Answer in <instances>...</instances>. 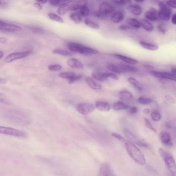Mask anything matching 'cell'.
Instances as JSON below:
<instances>
[{"label": "cell", "instance_id": "obj_4", "mask_svg": "<svg viewBox=\"0 0 176 176\" xmlns=\"http://www.w3.org/2000/svg\"><path fill=\"white\" fill-rule=\"evenodd\" d=\"M0 134L11 135L21 138H25L27 137L25 132L8 127L0 126Z\"/></svg>", "mask_w": 176, "mask_h": 176}, {"label": "cell", "instance_id": "obj_42", "mask_svg": "<svg viewBox=\"0 0 176 176\" xmlns=\"http://www.w3.org/2000/svg\"><path fill=\"white\" fill-rule=\"evenodd\" d=\"M145 121V125L147 127L151 130L156 133L157 132V131L156 129L154 127L152 126L151 123L150 122L149 120L147 118H145L144 119Z\"/></svg>", "mask_w": 176, "mask_h": 176}, {"label": "cell", "instance_id": "obj_15", "mask_svg": "<svg viewBox=\"0 0 176 176\" xmlns=\"http://www.w3.org/2000/svg\"><path fill=\"white\" fill-rule=\"evenodd\" d=\"M120 100L127 102L131 101L134 99V96L131 92L128 91H121L118 94Z\"/></svg>", "mask_w": 176, "mask_h": 176}, {"label": "cell", "instance_id": "obj_58", "mask_svg": "<svg viewBox=\"0 0 176 176\" xmlns=\"http://www.w3.org/2000/svg\"><path fill=\"white\" fill-rule=\"evenodd\" d=\"M150 112V109L149 108H146L144 109L143 111V112L144 114H148Z\"/></svg>", "mask_w": 176, "mask_h": 176}, {"label": "cell", "instance_id": "obj_54", "mask_svg": "<svg viewBox=\"0 0 176 176\" xmlns=\"http://www.w3.org/2000/svg\"><path fill=\"white\" fill-rule=\"evenodd\" d=\"M30 29L35 33H41L42 30H40L39 28L35 27H30Z\"/></svg>", "mask_w": 176, "mask_h": 176}, {"label": "cell", "instance_id": "obj_30", "mask_svg": "<svg viewBox=\"0 0 176 176\" xmlns=\"http://www.w3.org/2000/svg\"><path fill=\"white\" fill-rule=\"evenodd\" d=\"M127 23L131 27L135 28H140L141 25L140 22L135 18H130L127 20Z\"/></svg>", "mask_w": 176, "mask_h": 176}, {"label": "cell", "instance_id": "obj_6", "mask_svg": "<svg viewBox=\"0 0 176 176\" xmlns=\"http://www.w3.org/2000/svg\"><path fill=\"white\" fill-rule=\"evenodd\" d=\"M123 133L127 138L132 143L136 144L140 147H144V148H147L149 147L148 144L140 139L136 135L128 130H124L123 131Z\"/></svg>", "mask_w": 176, "mask_h": 176}, {"label": "cell", "instance_id": "obj_17", "mask_svg": "<svg viewBox=\"0 0 176 176\" xmlns=\"http://www.w3.org/2000/svg\"><path fill=\"white\" fill-rule=\"evenodd\" d=\"M125 13L123 10H120L115 13L111 17V21L114 23H118L122 22L124 19Z\"/></svg>", "mask_w": 176, "mask_h": 176}, {"label": "cell", "instance_id": "obj_49", "mask_svg": "<svg viewBox=\"0 0 176 176\" xmlns=\"http://www.w3.org/2000/svg\"><path fill=\"white\" fill-rule=\"evenodd\" d=\"M130 2V1H123V0H120V1H114L115 4L121 5H126Z\"/></svg>", "mask_w": 176, "mask_h": 176}, {"label": "cell", "instance_id": "obj_53", "mask_svg": "<svg viewBox=\"0 0 176 176\" xmlns=\"http://www.w3.org/2000/svg\"><path fill=\"white\" fill-rule=\"evenodd\" d=\"M130 29V27L128 25H121L119 27V29L121 30L126 31L129 30Z\"/></svg>", "mask_w": 176, "mask_h": 176}, {"label": "cell", "instance_id": "obj_60", "mask_svg": "<svg viewBox=\"0 0 176 176\" xmlns=\"http://www.w3.org/2000/svg\"><path fill=\"white\" fill-rule=\"evenodd\" d=\"M171 73L174 75V76H176V68H172L171 70Z\"/></svg>", "mask_w": 176, "mask_h": 176}, {"label": "cell", "instance_id": "obj_27", "mask_svg": "<svg viewBox=\"0 0 176 176\" xmlns=\"http://www.w3.org/2000/svg\"><path fill=\"white\" fill-rule=\"evenodd\" d=\"M106 68L108 70L118 74H122L125 73L119 66L115 65L112 63H110L106 66Z\"/></svg>", "mask_w": 176, "mask_h": 176}, {"label": "cell", "instance_id": "obj_44", "mask_svg": "<svg viewBox=\"0 0 176 176\" xmlns=\"http://www.w3.org/2000/svg\"><path fill=\"white\" fill-rule=\"evenodd\" d=\"M112 136L115 138H116L118 140H119L120 142L123 143L126 140L123 137H122L119 134L117 133L113 132L111 134Z\"/></svg>", "mask_w": 176, "mask_h": 176}, {"label": "cell", "instance_id": "obj_47", "mask_svg": "<svg viewBox=\"0 0 176 176\" xmlns=\"http://www.w3.org/2000/svg\"><path fill=\"white\" fill-rule=\"evenodd\" d=\"M166 5L169 7L176 8V2L175 1H168L166 2Z\"/></svg>", "mask_w": 176, "mask_h": 176}, {"label": "cell", "instance_id": "obj_56", "mask_svg": "<svg viewBox=\"0 0 176 176\" xmlns=\"http://www.w3.org/2000/svg\"><path fill=\"white\" fill-rule=\"evenodd\" d=\"M172 22V24L174 25H176V14H174V15L172 17L171 19Z\"/></svg>", "mask_w": 176, "mask_h": 176}, {"label": "cell", "instance_id": "obj_11", "mask_svg": "<svg viewBox=\"0 0 176 176\" xmlns=\"http://www.w3.org/2000/svg\"><path fill=\"white\" fill-rule=\"evenodd\" d=\"M100 176H116L109 164L107 163H103L100 170Z\"/></svg>", "mask_w": 176, "mask_h": 176}, {"label": "cell", "instance_id": "obj_20", "mask_svg": "<svg viewBox=\"0 0 176 176\" xmlns=\"http://www.w3.org/2000/svg\"><path fill=\"white\" fill-rule=\"evenodd\" d=\"M88 1H79L75 2L70 5V10L72 11L80 10L84 6L87 5Z\"/></svg>", "mask_w": 176, "mask_h": 176}, {"label": "cell", "instance_id": "obj_41", "mask_svg": "<svg viewBox=\"0 0 176 176\" xmlns=\"http://www.w3.org/2000/svg\"><path fill=\"white\" fill-rule=\"evenodd\" d=\"M151 117L153 120L155 122H158L161 119V115L157 111L152 112L151 114Z\"/></svg>", "mask_w": 176, "mask_h": 176}, {"label": "cell", "instance_id": "obj_5", "mask_svg": "<svg viewBox=\"0 0 176 176\" xmlns=\"http://www.w3.org/2000/svg\"><path fill=\"white\" fill-rule=\"evenodd\" d=\"M159 10L158 13V17L162 21H169L171 16L172 10L169 6L163 2L158 3Z\"/></svg>", "mask_w": 176, "mask_h": 176}, {"label": "cell", "instance_id": "obj_45", "mask_svg": "<svg viewBox=\"0 0 176 176\" xmlns=\"http://www.w3.org/2000/svg\"><path fill=\"white\" fill-rule=\"evenodd\" d=\"M157 29L158 31L161 34H164L166 33V29L162 24L158 25L157 26Z\"/></svg>", "mask_w": 176, "mask_h": 176}, {"label": "cell", "instance_id": "obj_39", "mask_svg": "<svg viewBox=\"0 0 176 176\" xmlns=\"http://www.w3.org/2000/svg\"><path fill=\"white\" fill-rule=\"evenodd\" d=\"M89 14V10L87 6H84L79 10V14L81 16L87 17Z\"/></svg>", "mask_w": 176, "mask_h": 176}, {"label": "cell", "instance_id": "obj_34", "mask_svg": "<svg viewBox=\"0 0 176 176\" xmlns=\"http://www.w3.org/2000/svg\"><path fill=\"white\" fill-rule=\"evenodd\" d=\"M0 103L8 105H11L12 104L8 98L5 95L1 92H0Z\"/></svg>", "mask_w": 176, "mask_h": 176}, {"label": "cell", "instance_id": "obj_19", "mask_svg": "<svg viewBox=\"0 0 176 176\" xmlns=\"http://www.w3.org/2000/svg\"><path fill=\"white\" fill-rule=\"evenodd\" d=\"M68 65L72 68L80 69L83 68V65L81 62L75 59H69L67 61Z\"/></svg>", "mask_w": 176, "mask_h": 176}, {"label": "cell", "instance_id": "obj_31", "mask_svg": "<svg viewBox=\"0 0 176 176\" xmlns=\"http://www.w3.org/2000/svg\"><path fill=\"white\" fill-rule=\"evenodd\" d=\"M128 82L131 84L134 87L136 88L137 90L140 91H142L143 89L141 87L138 81L134 78L129 77L128 79Z\"/></svg>", "mask_w": 176, "mask_h": 176}, {"label": "cell", "instance_id": "obj_64", "mask_svg": "<svg viewBox=\"0 0 176 176\" xmlns=\"http://www.w3.org/2000/svg\"><path fill=\"white\" fill-rule=\"evenodd\" d=\"M1 79H0V81H1Z\"/></svg>", "mask_w": 176, "mask_h": 176}, {"label": "cell", "instance_id": "obj_14", "mask_svg": "<svg viewBox=\"0 0 176 176\" xmlns=\"http://www.w3.org/2000/svg\"><path fill=\"white\" fill-rule=\"evenodd\" d=\"M145 18L151 21H156L158 18V13L154 8H151L145 13Z\"/></svg>", "mask_w": 176, "mask_h": 176}, {"label": "cell", "instance_id": "obj_7", "mask_svg": "<svg viewBox=\"0 0 176 176\" xmlns=\"http://www.w3.org/2000/svg\"><path fill=\"white\" fill-rule=\"evenodd\" d=\"M77 110L80 114L87 115L90 114L95 109L94 106L90 103H82L78 105L76 107Z\"/></svg>", "mask_w": 176, "mask_h": 176}, {"label": "cell", "instance_id": "obj_52", "mask_svg": "<svg viewBox=\"0 0 176 176\" xmlns=\"http://www.w3.org/2000/svg\"><path fill=\"white\" fill-rule=\"evenodd\" d=\"M34 6L39 11H41L43 10V7L41 4L39 3L36 2L34 4Z\"/></svg>", "mask_w": 176, "mask_h": 176}, {"label": "cell", "instance_id": "obj_9", "mask_svg": "<svg viewBox=\"0 0 176 176\" xmlns=\"http://www.w3.org/2000/svg\"><path fill=\"white\" fill-rule=\"evenodd\" d=\"M31 53V51H28L22 53L21 52L11 53L6 57L5 61L7 63H10L16 60L24 58L29 56Z\"/></svg>", "mask_w": 176, "mask_h": 176}, {"label": "cell", "instance_id": "obj_10", "mask_svg": "<svg viewBox=\"0 0 176 176\" xmlns=\"http://www.w3.org/2000/svg\"><path fill=\"white\" fill-rule=\"evenodd\" d=\"M151 73L153 76L158 78L168 79L176 81V76H174L171 73L154 70L151 71Z\"/></svg>", "mask_w": 176, "mask_h": 176}, {"label": "cell", "instance_id": "obj_46", "mask_svg": "<svg viewBox=\"0 0 176 176\" xmlns=\"http://www.w3.org/2000/svg\"><path fill=\"white\" fill-rule=\"evenodd\" d=\"M82 76L81 75H78V76H75L71 78L68 80V82L70 84H72L74 83L76 81L79 80L81 78Z\"/></svg>", "mask_w": 176, "mask_h": 176}, {"label": "cell", "instance_id": "obj_43", "mask_svg": "<svg viewBox=\"0 0 176 176\" xmlns=\"http://www.w3.org/2000/svg\"><path fill=\"white\" fill-rule=\"evenodd\" d=\"M62 68V66L59 65H56L49 66L48 69L51 71H58Z\"/></svg>", "mask_w": 176, "mask_h": 176}, {"label": "cell", "instance_id": "obj_13", "mask_svg": "<svg viewBox=\"0 0 176 176\" xmlns=\"http://www.w3.org/2000/svg\"><path fill=\"white\" fill-rule=\"evenodd\" d=\"M159 138L161 142L164 145L168 147L173 146V143L171 135L169 133L165 131L160 133L159 134Z\"/></svg>", "mask_w": 176, "mask_h": 176}, {"label": "cell", "instance_id": "obj_63", "mask_svg": "<svg viewBox=\"0 0 176 176\" xmlns=\"http://www.w3.org/2000/svg\"><path fill=\"white\" fill-rule=\"evenodd\" d=\"M135 1L141 3L145 1H143V0H139V1H137V0H136V1Z\"/></svg>", "mask_w": 176, "mask_h": 176}, {"label": "cell", "instance_id": "obj_26", "mask_svg": "<svg viewBox=\"0 0 176 176\" xmlns=\"http://www.w3.org/2000/svg\"><path fill=\"white\" fill-rule=\"evenodd\" d=\"M140 44L144 49L156 51L158 49V45L145 41H140Z\"/></svg>", "mask_w": 176, "mask_h": 176}, {"label": "cell", "instance_id": "obj_29", "mask_svg": "<svg viewBox=\"0 0 176 176\" xmlns=\"http://www.w3.org/2000/svg\"><path fill=\"white\" fill-rule=\"evenodd\" d=\"M48 2L51 5L56 7H60L63 5H69L70 3L73 2L72 1H57V0H50Z\"/></svg>", "mask_w": 176, "mask_h": 176}, {"label": "cell", "instance_id": "obj_35", "mask_svg": "<svg viewBox=\"0 0 176 176\" xmlns=\"http://www.w3.org/2000/svg\"><path fill=\"white\" fill-rule=\"evenodd\" d=\"M53 53L54 54H60L63 56H69L71 55V53L68 51L62 49H56L53 50Z\"/></svg>", "mask_w": 176, "mask_h": 176}, {"label": "cell", "instance_id": "obj_21", "mask_svg": "<svg viewBox=\"0 0 176 176\" xmlns=\"http://www.w3.org/2000/svg\"><path fill=\"white\" fill-rule=\"evenodd\" d=\"M128 10L133 15L135 16H139L143 12L142 8L139 6L137 5L130 6L128 7Z\"/></svg>", "mask_w": 176, "mask_h": 176}, {"label": "cell", "instance_id": "obj_23", "mask_svg": "<svg viewBox=\"0 0 176 176\" xmlns=\"http://www.w3.org/2000/svg\"><path fill=\"white\" fill-rule=\"evenodd\" d=\"M85 81L89 87L94 89H102V86L96 82L92 78L88 77L85 79Z\"/></svg>", "mask_w": 176, "mask_h": 176}, {"label": "cell", "instance_id": "obj_22", "mask_svg": "<svg viewBox=\"0 0 176 176\" xmlns=\"http://www.w3.org/2000/svg\"><path fill=\"white\" fill-rule=\"evenodd\" d=\"M140 22L141 26H142L144 29L146 31L151 32L153 30V25L147 20L141 19Z\"/></svg>", "mask_w": 176, "mask_h": 176}, {"label": "cell", "instance_id": "obj_28", "mask_svg": "<svg viewBox=\"0 0 176 176\" xmlns=\"http://www.w3.org/2000/svg\"><path fill=\"white\" fill-rule=\"evenodd\" d=\"M129 108V106L127 104L121 101L115 103L113 105V109L116 111L127 109Z\"/></svg>", "mask_w": 176, "mask_h": 176}, {"label": "cell", "instance_id": "obj_59", "mask_svg": "<svg viewBox=\"0 0 176 176\" xmlns=\"http://www.w3.org/2000/svg\"><path fill=\"white\" fill-rule=\"evenodd\" d=\"M47 1H45H45H43V0H39V1H36L37 2L41 4H45L47 2Z\"/></svg>", "mask_w": 176, "mask_h": 176}, {"label": "cell", "instance_id": "obj_33", "mask_svg": "<svg viewBox=\"0 0 176 176\" xmlns=\"http://www.w3.org/2000/svg\"><path fill=\"white\" fill-rule=\"evenodd\" d=\"M70 5H63L59 7L57 9V12L60 15H64L69 10H70Z\"/></svg>", "mask_w": 176, "mask_h": 176}, {"label": "cell", "instance_id": "obj_37", "mask_svg": "<svg viewBox=\"0 0 176 176\" xmlns=\"http://www.w3.org/2000/svg\"><path fill=\"white\" fill-rule=\"evenodd\" d=\"M48 17L51 20L56 22L63 23L64 22L63 19L59 16L53 13H49L48 14Z\"/></svg>", "mask_w": 176, "mask_h": 176}, {"label": "cell", "instance_id": "obj_8", "mask_svg": "<svg viewBox=\"0 0 176 176\" xmlns=\"http://www.w3.org/2000/svg\"><path fill=\"white\" fill-rule=\"evenodd\" d=\"M22 28L19 26L8 24L0 21V31L8 32L9 33H15L21 30Z\"/></svg>", "mask_w": 176, "mask_h": 176}, {"label": "cell", "instance_id": "obj_3", "mask_svg": "<svg viewBox=\"0 0 176 176\" xmlns=\"http://www.w3.org/2000/svg\"><path fill=\"white\" fill-rule=\"evenodd\" d=\"M68 47L71 51L79 53L84 55L89 56L99 53V51L94 49L76 43H69L68 45Z\"/></svg>", "mask_w": 176, "mask_h": 176}, {"label": "cell", "instance_id": "obj_32", "mask_svg": "<svg viewBox=\"0 0 176 176\" xmlns=\"http://www.w3.org/2000/svg\"><path fill=\"white\" fill-rule=\"evenodd\" d=\"M70 19L76 24H79L82 22V19L80 14L77 13H72L70 16Z\"/></svg>", "mask_w": 176, "mask_h": 176}, {"label": "cell", "instance_id": "obj_18", "mask_svg": "<svg viewBox=\"0 0 176 176\" xmlns=\"http://www.w3.org/2000/svg\"><path fill=\"white\" fill-rule=\"evenodd\" d=\"M115 56L118 59L122 60L123 61L130 65H135L137 64L138 63L137 60L131 58V57L123 55L115 54Z\"/></svg>", "mask_w": 176, "mask_h": 176}, {"label": "cell", "instance_id": "obj_48", "mask_svg": "<svg viewBox=\"0 0 176 176\" xmlns=\"http://www.w3.org/2000/svg\"><path fill=\"white\" fill-rule=\"evenodd\" d=\"M166 99L170 103L175 104V100L174 98L171 96H169V95H166L165 96Z\"/></svg>", "mask_w": 176, "mask_h": 176}, {"label": "cell", "instance_id": "obj_55", "mask_svg": "<svg viewBox=\"0 0 176 176\" xmlns=\"http://www.w3.org/2000/svg\"><path fill=\"white\" fill-rule=\"evenodd\" d=\"M143 66L145 68L148 69V70H151V71H152V70H154V68L153 67V66L149 65H144Z\"/></svg>", "mask_w": 176, "mask_h": 176}, {"label": "cell", "instance_id": "obj_2", "mask_svg": "<svg viewBox=\"0 0 176 176\" xmlns=\"http://www.w3.org/2000/svg\"><path fill=\"white\" fill-rule=\"evenodd\" d=\"M158 151L169 171L173 176H175L176 167L174 157L171 153L163 148H159Z\"/></svg>", "mask_w": 176, "mask_h": 176}, {"label": "cell", "instance_id": "obj_50", "mask_svg": "<svg viewBox=\"0 0 176 176\" xmlns=\"http://www.w3.org/2000/svg\"><path fill=\"white\" fill-rule=\"evenodd\" d=\"M138 111V108L135 107H133L129 109V112L130 114H134L137 113Z\"/></svg>", "mask_w": 176, "mask_h": 176}, {"label": "cell", "instance_id": "obj_24", "mask_svg": "<svg viewBox=\"0 0 176 176\" xmlns=\"http://www.w3.org/2000/svg\"><path fill=\"white\" fill-rule=\"evenodd\" d=\"M92 77L100 81H103L108 78L107 73H102L100 72H96L92 74Z\"/></svg>", "mask_w": 176, "mask_h": 176}, {"label": "cell", "instance_id": "obj_51", "mask_svg": "<svg viewBox=\"0 0 176 176\" xmlns=\"http://www.w3.org/2000/svg\"><path fill=\"white\" fill-rule=\"evenodd\" d=\"M107 75L108 77L111 78L115 80H117L119 79V78L117 75L113 73H107Z\"/></svg>", "mask_w": 176, "mask_h": 176}, {"label": "cell", "instance_id": "obj_61", "mask_svg": "<svg viewBox=\"0 0 176 176\" xmlns=\"http://www.w3.org/2000/svg\"><path fill=\"white\" fill-rule=\"evenodd\" d=\"M6 3L5 2L0 1V6H2L6 5Z\"/></svg>", "mask_w": 176, "mask_h": 176}, {"label": "cell", "instance_id": "obj_62", "mask_svg": "<svg viewBox=\"0 0 176 176\" xmlns=\"http://www.w3.org/2000/svg\"><path fill=\"white\" fill-rule=\"evenodd\" d=\"M4 54L2 52L0 51V59L3 56Z\"/></svg>", "mask_w": 176, "mask_h": 176}, {"label": "cell", "instance_id": "obj_1", "mask_svg": "<svg viewBox=\"0 0 176 176\" xmlns=\"http://www.w3.org/2000/svg\"><path fill=\"white\" fill-rule=\"evenodd\" d=\"M123 143L128 154L133 159L140 165H145L146 162L145 156L137 147L127 140Z\"/></svg>", "mask_w": 176, "mask_h": 176}, {"label": "cell", "instance_id": "obj_36", "mask_svg": "<svg viewBox=\"0 0 176 176\" xmlns=\"http://www.w3.org/2000/svg\"><path fill=\"white\" fill-rule=\"evenodd\" d=\"M84 22L85 24L88 26L94 29H100V26L99 25L88 19H86L84 20Z\"/></svg>", "mask_w": 176, "mask_h": 176}, {"label": "cell", "instance_id": "obj_38", "mask_svg": "<svg viewBox=\"0 0 176 176\" xmlns=\"http://www.w3.org/2000/svg\"><path fill=\"white\" fill-rule=\"evenodd\" d=\"M75 76V74L72 72H63L59 74V76L62 78L69 80Z\"/></svg>", "mask_w": 176, "mask_h": 176}, {"label": "cell", "instance_id": "obj_40", "mask_svg": "<svg viewBox=\"0 0 176 176\" xmlns=\"http://www.w3.org/2000/svg\"><path fill=\"white\" fill-rule=\"evenodd\" d=\"M138 101L141 104L147 105L151 103L152 100L150 98L140 97L138 98Z\"/></svg>", "mask_w": 176, "mask_h": 176}, {"label": "cell", "instance_id": "obj_12", "mask_svg": "<svg viewBox=\"0 0 176 176\" xmlns=\"http://www.w3.org/2000/svg\"><path fill=\"white\" fill-rule=\"evenodd\" d=\"M114 9L113 6L110 3L104 2L100 5L99 12L102 15L105 16L112 13Z\"/></svg>", "mask_w": 176, "mask_h": 176}, {"label": "cell", "instance_id": "obj_16", "mask_svg": "<svg viewBox=\"0 0 176 176\" xmlns=\"http://www.w3.org/2000/svg\"><path fill=\"white\" fill-rule=\"evenodd\" d=\"M96 108L100 111L107 112L111 109V105L108 102L102 101H97L96 102Z\"/></svg>", "mask_w": 176, "mask_h": 176}, {"label": "cell", "instance_id": "obj_25", "mask_svg": "<svg viewBox=\"0 0 176 176\" xmlns=\"http://www.w3.org/2000/svg\"><path fill=\"white\" fill-rule=\"evenodd\" d=\"M118 66L124 72L134 73L138 71V69L134 66L123 64H119Z\"/></svg>", "mask_w": 176, "mask_h": 176}, {"label": "cell", "instance_id": "obj_57", "mask_svg": "<svg viewBox=\"0 0 176 176\" xmlns=\"http://www.w3.org/2000/svg\"><path fill=\"white\" fill-rule=\"evenodd\" d=\"M7 40L4 38V37H0V42L2 43V44H4V43Z\"/></svg>", "mask_w": 176, "mask_h": 176}]
</instances>
